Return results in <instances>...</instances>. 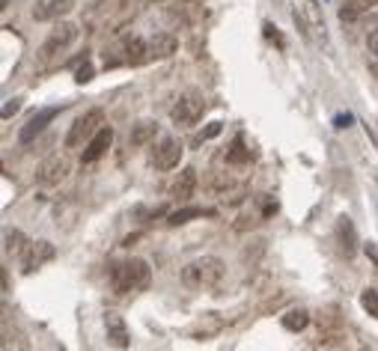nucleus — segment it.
<instances>
[{"instance_id":"23","label":"nucleus","mask_w":378,"mask_h":351,"mask_svg":"<svg viewBox=\"0 0 378 351\" xmlns=\"http://www.w3.org/2000/svg\"><path fill=\"white\" fill-rule=\"evenodd\" d=\"M226 161H230V164H244V161H251V152L244 149L242 140H235V143H233V149L226 152Z\"/></svg>"},{"instance_id":"4","label":"nucleus","mask_w":378,"mask_h":351,"mask_svg":"<svg viewBox=\"0 0 378 351\" xmlns=\"http://www.w3.org/2000/svg\"><path fill=\"white\" fill-rule=\"evenodd\" d=\"M206 114V98L203 93H197V89H191V93H185V96H179L176 98V105L170 107V119H173V125H197L203 119Z\"/></svg>"},{"instance_id":"6","label":"nucleus","mask_w":378,"mask_h":351,"mask_svg":"<svg viewBox=\"0 0 378 351\" xmlns=\"http://www.w3.org/2000/svg\"><path fill=\"white\" fill-rule=\"evenodd\" d=\"M75 39H78V27L72 21H60L51 33H48V39L42 42V51H39V54H42L45 60H51L57 54H63L66 48L75 42Z\"/></svg>"},{"instance_id":"26","label":"nucleus","mask_w":378,"mask_h":351,"mask_svg":"<svg viewBox=\"0 0 378 351\" xmlns=\"http://www.w3.org/2000/svg\"><path fill=\"white\" fill-rule=\"evenodd\" d=\"M215 134H221V123H212L206 128V132L200 134V140H208V137H215Z\"/></svg>"},{"instance_id":"3","label":"nucleus","mask_w":378,"mask_h":351,"mask_svg":"<svg viewBox=\"0 0 378 351\" xmlns=\"http://www.w3.org/2000/svg\"><path fill=\"white\" fill-rule=\"evenodd\" d=\"M102 125H105V114L98 107L81 114L72 123V128H69V134H66V149H81L84 143H89V140L102 132Z\"/></svg>"},{"instance_id":"27","label":"nucleus","mask_w":378,"mask_h":351,"mask_svg":"<svg viewBox=\"0 0 378 351\" xmlns=\"http://www.w3.org/2000/svg\"><path fill=\"white\" fill-rule=\"evenodd\" d=\"M366 45H370V51L378 57V27H375L372 33H370V39H366Z\"/></svg>"},{"instance_id":"29","label":"nucleus","mask_w":378,"mask_h":351,"mask_svg":"<svg viewBox=\"0 0 378 351\" xmlns=\"http://www.w3.org/2000/svg\"><path fill=\"white\" fill-rule=\"evenodd\" d=\"M370 24H372V27H378V12H375V15H370Z\"/></svg>"},{"instance_id":"14","label":"nucleus","mask_w":378,"mask_h":351,"mask_svg":"<svg viewBox=\"0 0 378 351\" xmlns=\"http://www.w3.org/2000/svg\"><path fill=\"white\" fill-rule=\"evenodd\" d=\"M176 51H179V39L173 33H155L152 39H149V57L167 60V57H173Z\"/></svg>"},{"instance_id":"22","label":"nucleus","mask_w":378,"mask_h":351,"mask_svg":"<svg viewBox=\"0 0 378 351\" xmlns=\"http://www.w3.org/2000/svg\"><path fill=\"white\" fill-rule=\"evenodd\" d=\"M361 307L372 318H378V292H375V289H363V292H361Z\"/></svg>"},{"instance_id":"18","label":"nucleus","mask_w":378,"mask_h":351,"mask_svg":"<svg viewBox=\"0 0 378 351\" xmlns=\"http://www.w3.org/2000/svg\"><path fill=\"white\" fill-rule=\"evenodd\" d=\"M0 345H3V351H30L27 336L18 327H9V322L3 325V343Z\"/></svg>"},{"instance_id":"15","label":"nucleus","mask_w":378,"mask_h":351,"mask_svg":"<svg viewBox=\"0 0 378 351\" xmlns=\"http://www.w3.org/2000/svg\"><path fill=\"white\" fill-rule=\"evenodd\" d=\"M158 134V123L155 119H141V123H134L132 125V132H128V143L132 146H146V143H152Z\"/></svg>"},{"instance_id":"25","label":"nucleus","mask_w":378,"mask_h":351,"mask_svg":"<svg viewBox=\"0 0 378 351\" xmlns=\"http://www.w3.org/2000/svg\"><path fill=\"white\" fill-rule=\"evenodd\" d=\"M89 78H93V69L84 66V69H78V78H75V81H78V84H87Z\"/></svg>"},{"instance_id":"12","label":"nucleus","mask_w":378,"mask_h":351,"mask_svg":"<svg viewBox=\"0 0 378 351\" xmlns=\"http://www.w3.org/2000/svg\"><path fill=\"white\" fill-rule=\"evenodd\" d=\"M194 190H197V170L194 167H185L182 173H179L173 179V185H170V197L179 199V203H185V199H191L194 197Z\"/></svg>"},{"instance_id":"21","label":"nucleus","mask_w":378,"mask_h":351,"mask_svg":"<svg viewBox=\"0 0 378 351\" xmlns=\"http://www.w3.org/2000/svg\"><path fill=\"white\" fill-rule=\"evenodd\" d=\"M307 325H310V313H307V309H289V313L283 316V327L292 330V334L304 330Z\"/></svg>"},{"instance_id":"28","label":"nucleus","mask_w":378,"mask_h":351,"mask_svg":"<svg viewBox=\"0 0 378 351\" xmlns=\"http://www.w3.org/2000/svg\"><path fill=\"white\" fill-rule=\"evenodd\" d=\"M363 250H366V256H370V259H372V262L378 265V250H375V244H366Z\"/></svg>"},{"instance_id":"7","label":"nucleus","mask_w":378,"mask_h":351,"mask_svg":"<svg viewBox=\"0 0 378 351\" xmlns=\"http://www.w3.org/2000/svg\"><path fill=\"white\" fill-rule=\"evenodd\" d=\"M54 256H57V247L51 242H30L27 250L18 259H21V271H24V274H33V271H39L42 265L51 262Z\"/></svg>"},{"instance_id":"24","label":"nucleus","mask_w":378,"mask_h":351,"mask_svg":"<svg viewBox=\"0 0 378 351\" xmlns=\"http://www.w3.org/2000/svg\"><path fill=\"white\" fill-rule=\"evenodd\" d=\"M21 110V98H9V102L3 105V119H9L12 114H18Z\"/></svg>"},{"instance_id":"5","label":"nucleus","mask_w":378,"mask_h":351,"mask_svg":"<svg viewBox=\"0 0 378 351\" xmlns=\"http://www.w3.org/2000/svg\"><path fill=\"white\" fill-rule=\"evenodd\" d=\"M69 170H72L69 155H63V152L48 155L45 161L39 164V170H36V182L42 185V188H54V185H60V182H63V179L69 176Z\"/></svg>"},{"instance_id":"2","label":"nucleus","mask_w":378,"mask_h":351,"mask_svg":"<svg viewBox=\"0 0 378 351\" xmlns=\"http://www.w3.org/2000/svg\"><path fill=\"white\" fill-rule=\"evenodd\" d=\"M226 265L217 256H200L182 268V283L188 289H212L224 280Z\"/></svg>"},{"instance_id":"16","label":"nucleus","mask_w":378,"mask_h":351,"mask_svg":"<svg viewBox=\"0 0 378 351\" xmlns=\"http://www.w3.org/2000/svg\"><path fill=\"white\" fill-rule=\"evenodd\" d=\"M336 238H340V247L345 256H354L357 250V235H354V226L349 217H340V224H336Z\"/></svg>"},{"instance_id":"17","label":"nucleus","mask_w":378,"mask_h":351,"mask_svg":"<svg viewBox=\"0 0 378 351\" xmlns=\"http://www.w3.org/2000/svg\"><path fill=\"white\" fill-rule=\"evenodd\" d=\"M27 238H24V233L21 229H6L3 233V253L6 256H21L24 250H27Z\"/></svg>"},{"instance_id":"19","label":"nucleus","mask_w":378,"mask_h":351,"mask_svg":"<svg viewBox=\"0 0 378 351\" xmlns=\"http://www.w3.org/2000/svg\"><path fill=\"white\" fill-rule=\"evenodd\" d=\"M125 60H128V63H134V66L146 63V60H149V42H143L141 36H132L125 42Z\"/></svg>"},{"instance_id":"20","label":"nucleus","mask_w":378,"mask_h":351,"mask_svg":"<svg viewBox=\"0 0 378 351\" xmlns=\"http://www.w3.org/2000/svg\"><path fill=\"white\" fill-rule=\"evenodd\" d=\"M203 215H208L206 208H200V206H188V208H179V212H173L170 217H167V226H182V224H188V220H194V217H203Z\"/></svg>"},{"instance_id":"9","label":"nucleus","mask_w":378,"mask_h":351,"mask_svg":"<svg viewBox=\"0 0 378 351\" xmlns=\"http://www.w3.org/2000/svg\"><path fill=\"white\" fill-rule=\"evenodd\" d=\"M105 334H107V343H111L114 348L132 345V334H128V325L119 313H105Z\"/></svg>"},{"instance_id":"8","label":"nucleus","mask_w":378,"mask_h":351,"mask_svg":"<svg viewBox=\"0 0 378 351\" xmlns=\"http://www.w3.org/2000/svg\"><path fill=\"white\" fill-rule=\"evenodd\" d=\"M182 152H185V146L179 143L176 137H161L152 149V167L173 170V167H179V161H182Z\"/></svg>"},{"instance_id":"1","label":"nucleus","mask_w":378,"mask_h":351,"mask_svg":"<svg viewBox=\"0 0 378 351\" xmlns=\"http://www.w3.org/2000/svg\"><path fill=\"white\" fill-rule=\"evenodd\" d=\"M152 280V268L143 259H125L111 268V286L116 295H128V292H141Z\"/></svg>"},{"instance_id":"11","label":"nucleus","mask_w":378,"mask_h":351,"mask_svg":"<svg viewBox=\"0 0 378 351\" xmlns=\"http://www.w3.org/2000/svg\"><path fill=\"white\" fill-rule=\"evenodd\" d=\"M111 143H114V128H111V125H102V132H98V134L87 143L81 161H84V164H96L98 158H102L107 149H111Z\"/></svg>"},{"instance_id":"13","label":"nucleus","mask_w":378,"mask_h":351,"mask_svg":"<svg viewBox=\"0 0 378 351\" xmlns=\"http://www.w3.org/2000/svg\"><path fill=\"white\" fill-rule=\"evenodd\" d=\"M72 9V0H36L33 18L36 21H57L60 15H66Z\"/></svg>"},{"instance_id":"10","label":"nucleus","mask_w":378,"mask_h":351,"mask_svg":"<svg viewBox=\"0 0 378 351\" xmlns=\"http://www.w3.org/2000/svg\"><path fill=\"white\" fill-rule=\"evenodd\" d=\"M57 114H60V107H42V110H36V114L21 125V134H18V137H21V143H30L33 137L42 134L45 128H48V123H51Z\"/></svg>"}]
</instances>
